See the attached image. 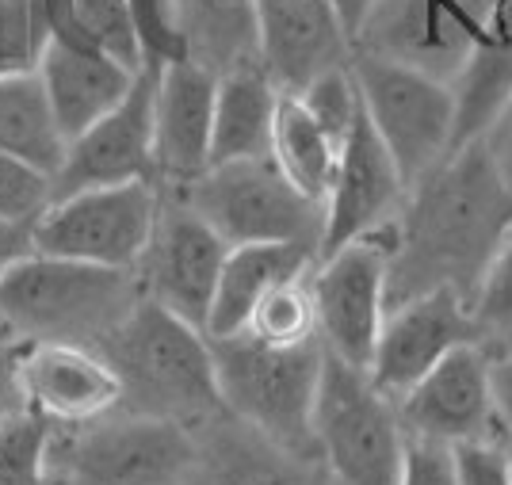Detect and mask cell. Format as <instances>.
I'll return each mask as SVG.
<instances>
[{
	"instance_id": "24",
	"label": "cell",
	"mask_w": 512,
	"mask_h": 485,
	"mask_svg": "<svg viewBox=\"0 0 512 485\" xmlns=\"http://www.w3.org/2000/svg\"><path fill=\"white\" fill-rule=\"evenodd\" d=\"M65 149L69 138L50 107L39 69L0 77V153L20 157L46 176H58Z\"/></svg>"
},
{
	"instance_id": "40",
	"label": "cell",
	"mask_w": 512,
	"mask_h": 485,
	"mask_svg": "<svg viewBox=\"0 0 512 485\" xmlns=\"http://www.w3.org/2000/svg\"><path fill=\"white\" fill-rule=\"evenodd\" d=\"M329 4V12H333V20L341 23L344 39H348V50L356 43V35H360L363 20H367V12H371V4L375 0H325Z\"/></svg>"
},
{
	"instance_id": "7",
	"label": "cell",
	"mask_w": 512,
	"mask_h": 485,
	"mask_svg": "<svg viewBox=\"0 0 512 485\" xmlns=\"http://www.w3.org/2000/svg\"><path fill=\"white\" fill-rule=\"evenodd\" d=\"M348 65L371 127L398 161L406 188H417L455 153L451 81L375 50H348Z\"/></svg>"
},
{
	"instance_id": "31",
	"label": "cell",
	"mask_w": 512,
	"mask_h": 485,
	"mask_svg": "<svg viewBox=\"0 0 512 485\" xmlns=\"http://www.w3.org/2000/svg\"><path fill=\"white\" fill-rule=\"evenodd\" d=\"M50 39L39 0H0V77L35 73Z\"/></svg>"
},
{
	"instance_id": "25",
	"label": "cell",
	"mask_w": 512,
	"mask_h": 485,
	"mask_svg": "<svg viewBox=\"0 0 512 485\" xmlns=\"http://www.w3.org/2000/svg\"><path fill=\"white\" fill-rule=\"evenodd\" d=\"M39 4L54 39L111 54L138 73L150 69L134 0H39Z\"/></svg>"
},
{
	"instance_id": "37",
	"label": "cell",
	"mask_w": 512,
	"mask_h": 485,
	"mask_svg": "<svg viewBox=\"0 0 512 485\" xmlns=\"http://www.w3.org/2000/svg\"><path fill=\"white\" fill-rule=\"evenodd\" d=\"M402 485H459L455 447L409 436L406 463H402Z\"/></svg>"
},
{
	"instance_id": "22",
	"label": "cell",
	"mask_w": 512,
	"mask_h": 485,
	"mask_svg": "<svg viewBox=\"0 0 512 485\" xmlns=\"http://www.w3.org/2000/svg\"><path fill=\"white\" fill-rule=\"evenodd\" d=\"M314 260L318 253L306 245H230L203 333L211 340L245 333L264 298L283 283L310 275Z\"/></svg>"
},
{
	"instance_id": "28",
	"label": "cell",
	"mask_w": 512,
	"mask_h": 485,
	"mask_svg": "<svg viewBox=\"0 0 512 485\" xmlns=\"http://www.w3.org/2000/svg\"><path fill=\"white\" fill-rule=\"evenodd\" d=\"M295 463H306V459L245 428L241 440L222 443L207 485H302Z\"/></svg>"
},
{
	"instance_id": "8",
	"label": "cell",
	"mask_w": 512,
	"mask_h": 485,
	"mask_svg": "<svg viewBox=\"0 0 512 485\" xmlns=\"http://www.w3.org/2000/svg\"><path fill=\"white\" fill-rule=\"evenodd\" d=\"M176 195L230 245H306L321 253L325 203L302 195L268 153L211 165Z\"/></svg>"
},
{
	"instance_id": "26",
	"label": "cell",
	"mask_w": 512,
	"mask_h": 485,
	"mask_svg": "<svg viewBox=\"0 0 512 485\" xmlns=\"http://www.w3.org/2000/svg\"><path fill=\"white\" fill-rule=\"evenodd\" d=\"M268 157L302 195L325 203L333 172H337V157H341V142L310 115L299 92H283L276 107V123H272Z\"/></svg>"
},
{
	"instance_id": "3",
	"label": "cell",
	"mask_w": 512,
	"mask_h": 485,
	"mask_svg": "<svg viewBox=\"0 0 512 485\" xmlns=\"http://www.w3.org/2000/svg\"><path fill=\"white\" fill-rule=\"evenodd\" d=\"M100 352L123 382V413L188 428L226 413L211 337L153 298L134 306Z\"/></svg>"
},
{
	"instance_id": "13",
	"label": "cell",
	"mask_w": 512,
	"mask_h": 485,
	"mask_svg": "<svg viewBox=\"0 0 512 485\" xmlns=\"http://www.w3.org/2000/svg\"><path fill=\"white\" fill-rule=\"evenodd\" d=\"M493 0H375L352 50H375L451 81Z\"/></svg>"
},
{
	"instance_id": "11",
	"label": "cell",
	"mask_w": 512,
	"mask_h": 485,
	"mask_svg": "<svg viewBox=\"0 0 512 485\" xmlns=\"http://www.w3.org/2000/svg\"><path fill=\"white\" fill-rule=\"evenodd\" d=\"M226 253L230 241L176 191L161 188V214L153 226L150 249L142 253L134 272L142 283V295L203 329Z\"/></svg>"
},
{
	"instance_id": "29",
	"label": "cell",
	"mask_w": 512,
	"mask_h": 485,
	"mask_svg": "<svg viewBox=\"0 0 512 485\" xmlns=\"http://www.w3.org/2000/svg\"><path fill=\"white\" fill-rule=\"evenodd\" d=\"M54 421L35 409H8L0 417V485H50L46 447Z\"/></svg>"
},
{
	"instance_id": "16",
	"label": "cell",
	"mask_w": 512,
	"mask_h": 485,
	"mask_svg": "<svg viewBox=\"0 0 512 485\" xmlns=\"http://www.w3.org/2000/svg\"><path fill=\"white\" fill-rule=\"evenodd\" d=\"M470 340L482 344L467 298H459L455 291H428V295H417L386 310L383 333H379L367 375L375 379L383 394L398 401L448 352H455L459 344H470Z\"/></svg>"
},
{
	"instance_id": "30",
	"label": "cell",
	"mask_w": 512,
	"mask_h": 485,
	"mask_svg": "<svg viewBox=\"0 0 512 485\" xmlns=\"http://www.w3.org/2000/svg\"><path fill=\"white\" fill-rule=\"evenodd\" d=\"M253 337L279 344V348H291V344H306V340H318V314H314V298H310V283L306 275L283 283L279 291L264 298V306L253 314V325L245 329Z\"/></svg>"
},
{
	"instance_id": "5",
	"label": "cell",
	"mask_w": 512,
	"mask_h": 485,
	"mask_svg": "<svg viewBox=\"0 0 512 485\" xmlns=\"http://www.w3.org/2000/svg\"><path fill=\"white\" fill-rule=\"evenodd\" d=\"M199 463L192 428L134 413L54 424L46 447L50 485H180Z\"/></svg>"
},
{
	"instance_id": "39",
	"label": "cell",
	"mask_w": 512,
	"mask_h": 485,
	"mask_svg": "<svg viewBox=\"0 0 512 485\" xmlns=\"http://www.w3.org/2000/svg\"><path fill=\"white\" fill-rule=\"evenodd\" d=\"M493 401H497L501 432L512 440V348L493 356Z\"/></svg>"
},
{
	"instance_id": "38",
	"label": "cell",
	"mask_w": 512,
	"mask_h": 485,
	"mask_svg": "<svg viewBox=\"0 0 512 485\" xmlns=\"http://www.w3.org/2000/svg\"><path fill=\"white\" fill-rule=\"evenodd\" d=\"M478 142L486 146L490 161L497 165V172H501V180L512 188V100L505 104V111L493 119V127L486 130Z\"/></svg>"
},
{
	"instance_id": "42",
	"label": "cell",
	"mask_w": 512,
	"mask_h": 485,
	"mask_svg": "<svg viewBox=\"0 0 512 485\" xmlns=\"http://www.w3.org/2000/svg\"><path fill=\"white\" fill-rule=\"evenodd\" d=\"M509 451H512V440H509Z\"/></svg>"
},
{
	"instance_id": "33",
	"label": "cell",
	"mask_w": 512,
	"mask_h": 485,
	"mask_svg": "<svg viewBox=\"0 0 512 485\" xmlns=\"http://www.w3.org/2000/svg\"><path fill=\"white\" fill-rule=\"evenodd\" d=\"M50 203H54V176H46L20 157L0 153V226L35 230V222Z\"/></svg>"
},
{
	"instance_id": "27",
	"label": "cell",
	"mask_w": 512,
	"mask_h": 485,
	"mask_svg": "<svg viewBox=\"0 0 512 485\" xmlns=\"http://www.w3.org/2000/svg\"><path fill=\"white\" fill-rule=\"evenodd\" d=\"M176 16L188 54L218 73L245 58H260L253 0H176Z\"/></svg>"
},
{
	"instance_id": "9",
	"label": "cell",
	"mask_w": 512,
	"mask_h": 485,
	"mask_svg": "<svg viewBox=\"0 0 512 485\" xmlns=\"http://www.w3.org/2000/svg\"><path fill=\"white\" fill-rule=\"evenodd\" d=\"M157 214H161V184L153 180L73 191L58 195L46 207L31 230V245L50 256L134 272L142 253L150 249Z\"/></svg>"
},
{
	"instance_id": "34",
	"label": "cell",
	"mask_w": 512,
	"mask_h": 485,
	"mask_svg": "<svg viewBox=\"0 0 512 485\" xmlns=\"http://www.w3.org/2000/svg\"><path fill=\"white\" fill-rule=\"evenodd\" d=\"M474 321L486 337H512V233L505 237L501 253L493 256L490 272L482 279V291L474 298Z\"/></svg>"
},
{
	"instance_id": "18",
	"label": "cell",
	"mask_w": 512,
	"mask_h": 485,
	"mask_svg": "<svg viewBox=\"0 0 512 485\" xmlns=\"http://www.w3.org/2000/svg\"><path fill=\"white\" fill-rule=\"evenodd\" d=\"M218 69L192 54L157 65L153 130H157V184L188 188L211 169Z\"/></svg>"
},
{
	"instance_id": "21",
	"label": "cell",
	"mask_w": 512,
	"mask_h": 485,
	"mask_svg": "<svg viewBox=\"0 0 512 485\" xmlns=\"http://www.w3.org/2000/svg\"><path fill=\"white\" fill-rule=\"evenodd\" d=\"M455 92V149L478 142L493 119L512 100V0H493L482 31L474 35L459 73L451 77Z\"/></svg>"
},
{
	"instance_id": "35",
	"label": "cell",
	"mask_w": 512,
	"mask_h": 485,
	"mask_svg": "<svg viewBox=\"0 0 512 485\" xmlns=\"http://www.w3.org/2000/svg\"><path fill=\"white\" fill-rule=\"evenodd\" d=\"M134 12H138V27H142V43H146L150 65L188 54L180 16H176V0H134Z\"/></svg>"
},
{
	"instance_id": "19",
	"label": "cell",
	"mask_w": 512,
	"mask_h": 485,
	"mask_svg": "<svg viewBox=\"0 0 512 485\" xmlns=\"http://www.w3.org/2000/svg\"><path fill=\"white\" fill-rule=\"evenodd\" d=\"M260 58L283 92L348 58V39L325 0H253Z\"/></svg>"
},
{
	"instance_id": "20",
	"label": "cell",
	"mask_w": 512,
	"mask_h": 485,
	"mask_svg": "<svg viewBox=\"0 0 512 485\" xmlns=\"http://www.w3.org/2000/svg\"><path fill=\"white\" fill-rule=\"evenodd\" d=\"M39 77H43V88L65 138L73 142L92 123H100L107 111L123 104L142 73L111 54L65 43V39H50L43 62H39Z\"/></svg>"
},
{
	"instance_id": "14",
	"label": "cell",
	"mask_w": 512,
	"mask_h": 485,
	"mask_svg": "<svg viewBox=\"0 0 512 485\" xmlns=\"http://www.w3.org/2000/svg\"><path fill=\"white\" fill-rule=\"evenodd\" d=\"M406 195V176L363 111L341 142L337 172L325 195V230L318 256L337 253L341 245L394 226L406 207Z\"/></svg>"
},
{
	"instance_id": "1",
	"label": "cell",
	"mask_w": 512,
	"mask_h": 485,
	"mask_svg": "<svg viewBox=\"0 0 512 485\" xmlns=\"http://www.w3.org/2000/svg\"><path fill=\"white\" fill-rule=\"evenodd\" d=\"M512 233V188L482 142L455 149L436 172L409 188L394 226L386 302L398 306L428 291L474 298Z\"/></svg>"
},
{
	"instance_id": "17",
	"label": "cell",
	"mask_w": 512,
	"mask_h": 485,
	"mask_svg": "<svg viewBox=\"0 0 512 485\" xmlns=\"http://www.w3.org/2000/svg\"><path fill=\"white\" fill-rule=\"evenodd\" d=\"M16 390L27 409L54 424H85L107 417L123 401V382L100 348L88 344H16Z\"/></svg>"
},
{
	"instance_id": "6",
	"label": "cell",
	"mask_w": 512,
	"mask_h": 485,
	"mask_svg": "<svg viewBox=\"0 0 512 485\" xmlns=\"http://www.w3.org/2000/svg\"><path fill=\"white\" fill-rule=\"evenodd\" d=\"M409 432L398 401L375 379L325 352L318 405H314V451L333 485H402Z\"/></svg>"
},
{
	"instance_id": "15",
	"label": "cell",
	"mask_w": 512,
	"mask_h": 485,
	"mask_svg": "<svg viewBox=\"0 0 512 485\" xmlns=\"http://www.w3.org/2000/svg\"><path fill=\"white\" fill-rule=\"evenodd\" d=\"M153 92H157V65L138 77V85L130 88L123 104L69 142L62 169L54 176V199L88 188L134 184V180L157 184Z\"/></svg>"
},
{
	"instance_id": "41",
	"label": "cell",
	"mask_w": 512,
	"mask_h": 485,
	"mask_svg": "<svg viewBox=\"0 0 512 485\" xmlns=\"http://www.w3.org/2000/svg\"><path fill=\"white\" fill-rule=\"evenodd\" d=\"M12 356H16V348H12ZM0 371H12V359L8 363H0ZM23 398H20V390H16V375H4L0 379V417L8 413V409H20Z\"/></svg>"
},
{
	"instance_id": "36",
	"label": "cell",
	"mask_w": 512,
	"mask_h": 485,
	"mask_svg": "<svg viewBox=\"0 0 512 485\" xmlns=\"http://www.w3.org/2000/svg\"><path fill=\"white\" fill-rule=\"evenodd\" d=\"M455 466H459V485H512V451L509 436H490V440H470L455 447Z\"/></svg>"
},
{
	"instance_id": "10",
	"label": "cell",
	"mask_w": 512,
	"mask_h": 485,
	"mask_svg": "<svg viewBox=\"0 0 512 485\" xmlns=\"http://www.w3.org/2000/svg\"><path fill=\"white\" fill-rule=\"evenodd\" d=\"M394 226L341 245L337 253L318 256L306 275L325 352L363 371L371 367L386 310H390L386 283H390V256H394Z\"/></svg>"
},
{
	"instance_id": "2",
	"label": "cell",
	"mask_w": 512,
	"mask_h": 485,
	"mask_svg": "<svg viewBox=\"0 0 512 485\" xmlns=\"http://www.w3.org/2000/svg\"><path fill=\"white\" fill-rule=\"evenodd\" d=\"M142 298L138 272L50 256L31 245L0 268V337L104 348Z\"/></svg>"
},
{
	"instance_id": "23",
	"label": "cell",
	"mask_w": 512,
	"mask_h": 485,
	"mask_svg": "<svg viewBox=\"0 0 512 485\" xmlns=\"http://www.w3.org/2000/svg\"><path fill=\"white\" fill-rule=\"evenodd\" d=\"M279 96H283V88L272 77V69L264 65V58H245L218 73L211 165L268 153Z\"/></svg>"
},
{
	"instance_id": "4",
	"label": "cell",
	"mask_w": 512,
	"mask_h": 485,
	"mask_svg": "<svg viewBox=\"0 0 512 485\" xmlns=\"http://www.w3.org/2000/svg\"><path fill=\"white\" fill-rule=\"evenodd\" d=\"M222 409L256 436L291 455H314V405H318L325 344L306 340L279 348L253 333L211 340Z\"/></svg>"
},
{
	"instance_id": "32",
	"label": "cell",
	"mask_w": 512,
	"mask_h": 485,
	"mask_svg": "<svg viewBox=\"0 0 512 485\" xmlns=\"http://www.w3.org/2000/svg\"><path fill=\"white\" fill-rule=\"evenodd\" d=\"M299 100L310 107V115H314L337 142L348 138V130L356 127V119L363 115L360 85H356V77H352L348 58L337 65H329V69H321L318 77H310V81L299 88Z\"/></svg>"
},
{
	"instance_id": "12",
	"label": "cell",
	"mask_w": 512,
	"mask_h": 485,
	"mask_svg": "<svg viewBox=\"0 0 512 485\" xmlns=\"http://www.w3.org/2000/svg\"><path fill=\"white\" fill-rule=\"evenodd\" d=\"M398 413L409 436L448 447L501 436L493 401V359L486 344L470 340L448 352L425 379L398 398Z\"/></svg>"
}]
</instances>
